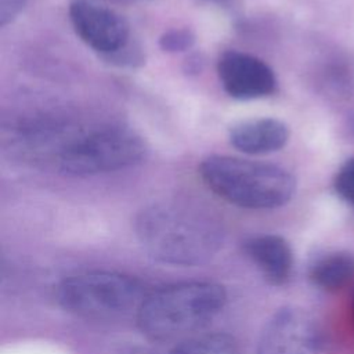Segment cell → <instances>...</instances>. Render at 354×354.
I'll list each match as a JSON object with an SVG mask.
<instances>
[{
    "label": "cell",
    "mask_w": 354,
    "mask_h": 354,
    "mask_svg": "<svg viewBox=\"0 0 354 354\" xmlns=\"http://www.w3.org/2000/svg\"><path fill=\"white\" fill-rule=\"evenodd\" d=\"M137 235L155 260L173 266H198L221 245V232L209 218L174 206H153L137 220Z\"/></svg>",
    "instance_id": "6da1fadb"
},
{
    "label": "cell",
    "mask_w": 354,
    "mask_h": 354,
    "mask_svg": "<svg viewBox=\"0 0 354 354\" xmlns=\"http://www.w3.org/2000/svg\"><path fill=\"white\" fill-rule=\"evenodd\" d=\"M227 292L216 282H181L147 293L136 313L140 330L170 340L207 325L225 306Z\"/></svg>",
    "instance_id": "7a4b0ae2"
},
{
    "label": "cell",
    "mask_w": 354,
    "mask_h": 354,
    "mask_svg": "<svg viewBox=\"0 0 354 354\" xmlns=\"http://www.w3.org/2000/svg\"><path fill=\"white\" fill-rule=\"evenodd\" d=\"M199 174L216 195L245 209L283 206L296 189L295 177L281 166L225 155L206 158Z\"/></svg>",
    "instance_id": "3957f363"
},
{
    "label": "cell",
    "mask_w": 354,
    "mask_h": 354,
    "mask_svg": "<svg viewBox=\"0 0 354 354\" xmlns=\"http://www.w3.org/2000/svg\"><path fill=\"white\" fill-rule=\"evenodd\" d=\"M147 293L130 275L113 271H87L65 278L55 292L58 304L87 319H116L137 313Z\"/></svg>",
    "instance_id": "277c9868"
},
{
    "label": "cell",
    "mask_w": 354,
    "mask_h": 354,
    "mask_svg": "<svg viewBox=\"0 0 354 354\" xmlns=\"http://www.w3.org/2000/svg\"><path fill=\"white\" fill-rule=\"evenodd\" d=\"M147 153L145 141L127 127H111L66 147L61 169L72 176H93L140 163Z\"/></svg>",
    "instance_id": "5b68a950"
},
{
    "label": "cell",
    "mask_w": 354,
    "mask_h": 354,
    "mask_svg": "<svg viewBox=\"0 0 354 354\" xmlns=\"http://www.w3.org/2000/svg\"><path fill=\"white\" fill-rule=\"evenodd\" d=\"M324 346L318 321L304 308L283 307L264 324L257 354H321Z\"/></svg>",
    "instance_id": "8992f818"
},
{
    "label": "cell",
    "mask_w": 354,
    "mask_h": 354,
    "mask_svg": "<svg viewBox=\"0 0 354 354\" xmlns=\"http://www.w3.org/2000/svg\"><path fill=\"white\" fill-rule=\"evenodd\" d=\"M69 18L77 36L93 50L109 57H120L126 51L129 24L113 10L91 0H72Z\"/></svg>",
    "instance_id": "52a82bcc"
},
{
    "label": "cell",
    "mask_w": 354,
    "mask_h": 354,
    "mask_svg": "<svg viewBox=\"0 0 354 354\" xmlns=\"http://www.w3.org/2000/svg\"><path fill=\"white\" fill-rule=\"evenodd\" d=\"M217 73L223 88L236 100H256L277 88L274 71L260 58L248 53L227 50L217 61Z\"/></svg>",
    "instance_id": "ba28073f"
},
{
    "label": "cell",
    "mask_w": 354,
    "mask_h": 354,
    "mask_svg": "<svg viewBox=\"0 0 354 354\" xmlns=\"http://www.w3.org/2000/svg\"><path fill=\"white\" fill-rule=\"evenodd\" d=\"M243 252L271 285L286 283L293 271V252L289 242L275 234L256 235L245 241Z\"/></svg>",
    "instance_id": "9c48e42d"
},
{
    "label": "cell",
    "mask_w": 354,
    "mask_h": 354,
    "mask_svg": "<svg viewBox=\"0 0 354 354\" xmlns=\"http://www.w3.org/2000/svg\"><path fill=\"white\" fill-rule=\"evenodd\" d=\"M289 140L288 126L275 118L248 119L230 129V142L249 155H263L281 149Z\"/></svg>",
    "instance_id": "30bf717a"
},
{
    "label": "cell",
    "mask_w": 354,
    "mask_h": 354,
    "mask_svg": "<svg viewBox=\"0 0 354 354\" xmlns=\"http://www.w3.org/2000/svg\"><path fill=\"white\" fill-rule=\"evenodd\" d=\"M314 286L324 292H337L354 281V254L339 250L315 260L308 271Z\"/></svg>",
    "instance_id": "8fae6325"
},
{
    "label": "cell",
    "mask_w": 354,
    "mask_h": 354,
    "mask_svg": "<svg viewBox=\"0 0 354 354\" xmlns=\"http://www.w3.org/2000/svg\"><path fill=\"white\" fill-rule=\"evenodd\" d=\"M169 354H238V348L231 336L210 333L185 340Z\"/></svg>",
    "instance_id": "7c38bea8"
},
{
    "label": "cell",
    "mask_w": 354,
    "mask_h": 354,
    "mask_svg": "<svg viewBox=\"0 0 354 354\" xmlns=\"http://www.w3.org/2000/svg\"><path fill=\"white\" fill-rule=\"evenodd\" d=\"M195 43V35L188 28H174L166 30L159 37V46L166 53H181L189 50Z\"/></svg>",
    "instance_id": "4fadbf2b"
},
{
    "label": "cell",
    "mask_w": 354,
    "mask_h": 354,
    "mask_svg": "<svg viewBox=\"0 0 354 354\" xmlns=\"http://www.w3.org/2000/svg\"><path fill=\"white\" fill-rule=\"evenodd\" d=\"M336 194L354 206V158L347 159L336 173L335 181Z\"/></svg>",
    "instance_id": "5bb4252c"
},
{
    "label": "cell",
    "mask_w": 354,
    "mask_h": 354,
    "mask_svg": "<svg viewBox=\"0 0 354 354\" xmlns=\"http://www.w3.org/2000/svg\"><path fill=\"white\" fill-rule=\"evenodd\" d=\"M26 0H0V25L6 26L24 10Z\"/></svg>",
    "instance_id": "9a60e30c"
},
{
    "label": "cell",
    "mask_w": 354,
    "mask_h": 354,
    "mask_svg": "<svg viewBox=\"0 0 354 354\" xmlns=\"http://www.w3.org/2000/svg\"><path fill=\"white\" fill-rule=\"evenodd\" d=\"M202 68H203V59L201 58V55L194 54V55H191V57H188V58H187V61H185V66H184V71H185L187 73L192 75V73H198V72H201V71H202Z\"/></svg>",
    "instance_id": "2e32d148"
},
{
    "label": "cell",
    "mask_w": 354,
    "mask_h": 354,
    "mask_svg": "<svg viewBox=\"0 0 354 354\" xmlns=\"http://www.w3.org/2000/svg\"><path fill=\"white\" fill-rule=\"evenodd\" d=\"M350 310H351V317H353V321H354V292L351 295V301H350Z\"/></svg>",
    "instance_id": "e0dca14e"
}]
</instances>
